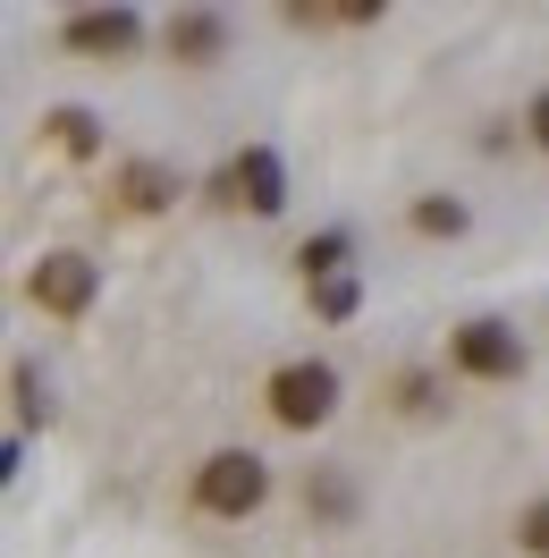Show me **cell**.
<instances>
[{
    "label": "cell",
    "mask_w": 549,
    "mask_h": 558,
    "mask_svg": "<svg viewBox=\"0 0 549 558\" xmlns=\"http://www.w3.org/2000/svg\"><path fill=\"white\" fill-rule=\"evenodd\" d=\"M263 407H271L279 432H321V423L339 415V364H321V355L279 364L271 381H263Z\"/></svg>",
    "instance_id": "cell-1"
},
{
    "label": "cell",
    "mask_w": 549,
    "mask_h": 558,
    "mask_svg": "<svg viewBox=\"0 0 549 558\" xmlns=\"http://www.w3.org/2000/svg\"><path fill=\"white\" fill-rule=\"evenodd\" d=\"M263 499H271V465H263L254 449H211L204 465H195V508H204V517L245 524Z\"/></svg>",
    "instance_id": "cell-2"
},
{
    "label": "cell",
    "mask_w": 549,
    "mask_h": 558,
    "mask_svg": "<svg viewBox=\"0 0 549 558\" xmlns=\"http://www.w3.org/2000/svg\"><path fill=\"white\" fill-rule=\"evenodd\" d=\"M26 296H35L51 322H85V314H94V296H102V263L76 254V245H51L35 271H26Z\"/></svg>",
    "instance_id": "cell-3"
},
{
    "label": "cell",
    "mask_w": 549,
    "mask_h": 558,
    "mask_svg": "<svg viewBox=\"0 0 549 558\" xmlns=\"http://www.w3.org/2000/svg\"><path fill=\"white\" fill-rule=\"evenodd\" d=\"M211 204L254 211V220L288 211V161H279L271 144H245V153H229V161H220V178H211Z\"/></svg>",
    "instance_id": "cell-4"
},
{
    "label": "cell",
    "mask_w": 549,
    "mask_h": 558,
    "mask_svg": "<svg viewBox=\"0 0 549 558\" xmlns=\"http://www.w3.org/2000/svg\"><path fill=\"white\" fill-rule=\"evenodd\" d=\"M448 364H456L465 381H515V373H524V339H515L508 322L474 314V322L448 330Z\"/></svg>",
    "instance_id": "cell-5"
},
{
    "label": "cell",
    "mask_w": 549,
    "mask_h": 558,
    "mask_svg": "<svg viewBox=\"0 0 549 558\" xmlns=\"http://www.w3.org/2000/svg\"><path fill=\"white\" fill-rule=\"evenodd\" d=\"M144 43V9H69L60 17V51H76V60H136Z\"/></svg>",
    "instance_id": "cell-6"
},
{
    "label": "cell",
    "mask_w": 549,
    "mask_h": 558,
    "mask_svg": "<svg viewBox=\"0 0 549 558\" xmlns=\"http://www.w3.org/2000/svg\"><path fill=\"white\" fill-rule=\"evenodd\" d=\"M110 195H119V211L152 220V211H170L178 195H186V178H178L170 161H119V170H110Z\"/></svg>",
    "instance_id": "cell-7"
},
{
    "label": "cell",
    "mask_w": 549,
    "mask_h": 558,
    "mask_svg": "<svg viewBox=\"0 0 549 558\" xmlns=\"http://www.w3.org/2000/svg\"><path fill=\"white\" fill-rule=\"evenodd\" d=\"M170 60L178 69H220V60H229V17H220V9H178L170 17Z\"/></svg>",
    "instance_id": "cell-8"
},
{
    "label": "cell",
    "mask_w": 549,
    "mask_h": 558,
    "mask_svg": "<svg viewBox=\"0 0 549 558\" xmlns=\"http://www.w3.org/2000/svg\"><path fill=\"white\" fill-rule=\"evenodd\" d=\"M305 517L313 524H355V483H346L339 465H313L305 474Z\"/></svg>",
    "instance_id": "cell-9"
},
{
    "label": "cell",
    "mask_w": 549,
    "mask_h": 558,
    "mask_svg": "<svg viewBox=\"0 0 549 558\" xmlns=\"http://www.w3.org/2000/svg\"><path fill=\"white\" fill-rule=\"evenodd\" d=\"M42 136L60 144L69 161H94V153H102V119H94V110H76V102H60V110H42Z\"/></svg>",
    "instance_id": "cell-10"
},
{
    "label": "cell",
    "mask_w": 549,
    "mask_h": 558,
    "mask_svg": "<svg viewBox=\"0 0 549 558\" xmlns=\"http://www.w3.org/2000/svg\"><path fill=\"white\" fill-rule=\"evenodd\" d=\"M406 220L423 229V238H465V204H456V195H423Z\"/></svg>",
    "instance_id": "cell-11"
},
{
    "label": "cell",
    "mask_w": 549,
    "mask_h": 558,
    "mask_svg": "<svg viewBox=\"0 0 549 558\" xmlns=\"http://www.w3.org/2000/svg\"><path fill=\"white\" fill-rule=\"evenodd\" d=\"M296 263H305V288H313V279H330L346 263V238H339V229H330V238H305V245H296Z\"/></svg>",
    "instance_id": "cell-12"
},
{
    "label": "cell",
    "mask_w": 549,
    "mask_h": 558,
    "mask_svg": "<svg viewBox=\"0 0 549 558\" xmlns=\"http://www.w3.org/2000/svg\"><path fill=\"white\" fill-rule=\"evenodd\" d=\"M313 314H321V322H346V314H355V279H346V271L313 279Z\"/></svg>",
    "instance_id": "cell-13"
},
{
    "label": "cell",
    "mask_w": 549,
    "mask_h": 558,
    "mask_svg": "<svg viewBox=\"0 0 549 558\" xmlns=\"http://www.w3.org/2000/svg\"><path fill=\"white\" fill-rule=\"evenodd\" d=\"M515 550H524V558H549V490L515 517Z\"/></svg>",
    "instance_id": "cell-14"
},
{
    "label": "cell",
    "mask_w": 549,
    "mask_h": 558,
    "mask_svg": "<svg viewBox=\"0 0 549 558\" xmlns=\"http://www.w3.org/2000/svg\"><path fill=\"white\" fill-rule=\"evenodd\" d=\"M9 389H17V415H26V423H42V415H51V389H42V373H35V364H17V373H9Z\"/></svg>",
    "instance_id": "cell-15"
},
{
    "label": "cell",
    "mask_w": 549,
    "mask_h": 558,
    "mask_svg": "<svg viewBox=\"0 0 549 558\" xmlns=\"http://www.w3.org/2000/svg\"><path fill=\"white\" fill-rule=\"evenodd\" d=\"M440 398H431V373H398V415H431Z\"/></svg>",
    "instance_id": "cell-16"
},
{
    "label": "cell",
    "mask_w": 549,
    "mask_h": 558,
    "mask_svg": "<svg viewBox=\"0 0 549 558\" xmlns=\"http://www.w3.org/2000/svg\"><path fill=\"white\" fill-rule=\"evenodd\" d=\"M524 136H533V144H541V153H549V85H541V94H533V102H524Z\"/></svg>",
    "instance_id": "cell-17"
}]
</instances>
